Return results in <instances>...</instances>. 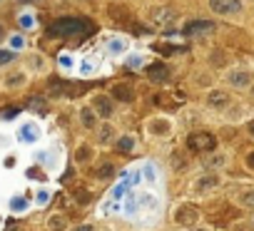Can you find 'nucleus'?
Listing matches in <instances>:
<instances>
[{
    "label": "nucleus",
    "mask_w": 254,
    "mask_h": 231,
    "mask_svg": "<svg viewBox=\"0 0 254 231\" xmlns=\"http://www.w3.org/2000/svg\"><path fill=\"white\" fill-rule=\"evenodd\" d=\"M209 8L217 15H234L242 10V3L239 0H209Z\"/></svg>",
    "instance_id": "nucleus-5"
},
{
    "label": "nucleus",
    "mask_w": 254,
    "mask_h": 231,
    "mask_svg": "<svg viewBox=\"0 0 254 231\" xmlns=\"http://www.w3.org/2000/svg\"><path fill=\"white\" fill-rule=\"evenodd\" d=\"M174 18H177V10L167 8V5L150 10V23H155V25H169V23H174Z\"/></svg>",
    "instance_id": "nucleus-4"
},
{
    "label": "nucleus",
    "mask_w": 254,
    "mask_h": 231,
    "mask_svg": "<svg viewBox=\"0 0 254 231\" xmlns=\"http://www.w3.org/2000/svg\"><path fill=\"white\" fill-rule=\"evenodd\" d=\"M187 147L197 154H204V152H212L217 147V137L209 134V132H192L187 137Z\"/></svg>",
    "instance_id": "nucleus-2"
},
{
    "label": "nucleus",
    "mask_w": 254,
    "mask_h": 231,
    "mask_svg": "<svg viewBox=\"0 0 254 231\" xmlns=\"http://www.w3.org/2000/svg\"><path fill=\"white\" fill-rule=\"evenodd\" d=\"M172 167L174 169H182L185 167V157H182V154H172Z\"/></svg>",
    "instance_id": "nucleus-23"
},
{
    "label": "nucleus",
    "mask_w": 254,
    "mask_h": 231,
    "mask_svg": "<svg viewBox=\"0 0 254 231\" xmlns=\"http://www.w3.org/2000/svg\"><path fill=\"white\" fill-rule=\"evenodd\" d=\"M113 97H115L117 102H132V100H135V90L122 82V85H115V87H113Z\"/></svg>",
    "instance_id": "nucleus-12"
},
{
    "label": "nucleus",
    "mask_w": 254,
    "mask_h": 231,
    "mask_svg": "<svg viewBox=\"0 0 254 231\" xmlns=\"http://www.w3.org/2000/svg\"><path fill=\"white\" fill-rule=\"evenodd\" d=\"M97 177H100V179H107V177H113V164H102V167L97 169Z\"/></svg>",
    "instance_id": "nucleus-22"
},
{
    "label": "nucleus",
    "mask_w": 254,
    "mask_h": 231,
    "mask_svg": "<svg viewBox=\"0 0 254 231\" xmlns=\"http://www.w3.org/2000/svg\"><path fill=\"white\" fill-rule=\"evenodd\" d=\"M113 134H115L113 125H102V127H100V134H97V139L105 144V142H110V139H113Z\"/></svg>",
    "instance_id": "nucleus-16"
},
{
    "label": "nucleus",
    "mask_w": 254,
    "mask_h": 231,
    "mask_svg": "<svg viewBox=\"0 0 254 231\" xmlns=\"http://www.w3.org/2000/svg\"><path fill=\"white\" fill-rule=\"evenodd\" d=\"M239 204H244V206H254V189L242 191V194H239Z\"/></svg>",
    "instance_id": "nucleus-18"
},
{
    "label": "nucleus",
    "mask_w": 254,
    "mask_h": 231,
    "mask_svg": "<svg viewBox=\"0 0 254 231\" xmlns=\"http://www.w3.org/2000/svg\"><path fill=\"white\" fill-rule=\"evenodd\" d=\"M127 62H130V67H140V62H142V60H140V57H130Z\"/></svg>",
    "instance_id": "nucleus-29"
},
{
    "label": "nucleus",
    "mask_w": 254,
    "mask_h": 231,
    "mask_svg": "<svg viewBox=\"0 0 254 231\" xmlns=\"http://www.w3.org/2000/svg\"><path fill=\"white\" fill-rule=\"evenodd\" d=\"M80 120H83L85 127H95V112L92 109H83L80 112Z\"/></svg>",
    "instance_id": "nucleus-17"
},
{
    "label": "nucleus",
    "mask_w": 254,
    "mask_h": 231,
    "mask_svg": "<svg viewBox=\"0 0 254 231\" xmlns=\"http://www.w3.org/2000/svg\"><path fill=\"white\" fill-rule=\"evenodd\" d=\"M85 157H90V152H87V149H80V152H78V159H85Z\"/></svg>",
    "instance_id": "nucleus-31"
},
{
    "label": "nucleus",
    "mask_w": 254,
    "mask_h": 231,
    "mask_svg": "<svg viewBox=\"0 0 254 231\" xmlns=\"http://www.w3.org/2000/svg\"><path fill=\"white\" fill-rule=\"evenodd\" d=\"M23 206H25L23 199H15V202H13V209H23Z\"/></svg>",
    "instance_id": "nucleus-32"
},
{
    "label": "nucleus",
    "mask_w": 254,
    "mask_h": 231,
    "mask_svg": "<svg viewBox=\"0 0 254 231\" xmlns=\"http://www.w3.org/2000/svg\"><path fill=\"white\" fill-rule=\"evenodd\" d=\"M247 129H249V134H252V137H254V120H252V122H249V125H247Z\"/></svg>",
    "instance_id": "nucleus-33"
},
{
    "label": "nucleus",
    "mask_w": 254,
    "mask_h": 231,
    "mask_svg": "<svg viewBox=\"0 0 254 231\" xmlns=\"http://www.w3.org/2000/svg\"><path fill=\"white\" fill-rule=\"evenodd\" d=\"M227 82L232 85V87H247L249 82H252V75L249 72H244V70H232L229 75H227Z\"/></svg>",
    "instance_id": "nucleus-9"
},
{
    "label": "nucleus",
    "mask_w": 254,
    "mask_h": 231,
    "mask_svg": "<svg viewBox=\"0 0 254 231\" xmlns=\"http://www.w3.org/2000/svg\"><path fill=\"white\" fill-rule=\"evenodd\" d=\"M204 164H207L209 169H214V167H222V164H225V157H222V154H217V157H209Z\"/></svg>",
    "instance_id": "nucleus-20"
},
{
    "label": "nucleus",
    "mask_w": 254,
    "mask_h": 231,
    "mask_svg": "<svg viewBox=\"0 0 254 231\" xmlns=\"http://www.w3.org/2000/svg\"><path fill=\"white\" fill-rule=\"evenodd\" d=\"M207 104L214 107V109H225V107L229 104V95L222 92V90H214V92L207 95Z\"/></svg>",
    "instance_id": "nucleus-11"
},
{
    "label": "nucleus",
    "mask_w": 254,
    "mask_h": 231,
    "mask_svg": "<svg viewBox=\"0 0 254 231\" xmlns=\"http://www.w3.org/2000/svg\"><path fill=\"white\" fill-rule=\"evenodd\" d=\"M107 15H110L115 23H120V25H127V27L137 30V27L132 25V23H135V20H132V15H130V13L122 8V5H110V8H107Z\"/></svg>",
    "instance_id": "nucleus-6"
},
{
    "label": "nucleus",
    "mask_w": 254,
    "mask_h": 231,
    "mask_svg": "<svg viewBox=\"0 0 254 231\" xmlns=\"http://www.w3.org/2000/svg\"><path fill=\"white\" fill-rule=\"evenodd\" d=\"M150 132H152V134H167V132H169L167 120H155V122L150 125Z\"/></svg>",
    "instance_id": "nucleus-15"
},
{
    "label": "nucleus",
    "mask_w": 254,
    "mask_h": 231,
    "mask_svg": "<svg viewBox=\"0 0 254 231\" xmlns=\"http://www.w3.org/2000/svg\"><path fill=\"white\" fill-rule=\"evenodd\" d=\"M132 147H135V139H132V137H122V139L117 142V149H120V152H130Z\"/></svg>",
    "instance_id": "nucleus-19"
},
{
    "label": "nucleus",
    "mask_w": 254,
    "mask_h": 231,
    "mask_svg": "<svg viewBox=\"0 0 254 231\" xmlns=\"http://www.w3.org/2000/svg\"><path fill=\"white\" fill-rule=\"evenodd\" d=\"M92 32H95V23L87 18H57L48 27L50 37H75V40H85Z\"/></svg>",
    "instance_id": "nucleus-1"
},
{
    "label": "nucleus",
    "mask_w": 254,
    "mask_h": 231,
    "mask_svg": "<svg viewBox=\"0 0 254 231\" xmlns=\"http://www.w3.org/2000/svg\"><path fill=\"white\" fill-rule=\"evenodd\" d=\"M10 45H13V48H23V37H18V35H15Z\"/></svg>",
    "instance_id": "nucleus-26"
},
{
    "label": "nucleus",
    "mask_w": 254,
    "mask_h": 231,
    "mask_svg": "<svg viewBox=\"0 0 254 231\" xmlns=\"http://www.w3.org/2000/svg\"><path fill=\"white\" fill-rule=\"evenodd\" d=\"M0 37H3V27H0Z\"/></svg>",
    "instance_id": "nucleus-37"
},
{
    "label": "nucleus",
    "mask_w": 254,
    "mask_h": 231,
    "mask_svg": "<svg viewBox=\"0 0 254 231\" xmlns=\"http://www.w3.org/2000/svg\"><path fill=\"white\" fill-rule=\"evenodd\" d=\"M20 3H35V0H20Z\"/></svg>",
    "instance_id": "nucleus-35"
},
{
    "label": "nucleus",
    "mask_w": 254,
    "mask_h": 231,
    "mask_svg": "<svg viewBox=\"0 0 254 231\" xmlns=\"http://www.w3.org/2000/svg\"><path fill=\"white\" fill-rule=\"evenodd\" d=\"M20 25H23V27H32V18H28V15H25V18L20 20Z\"/></svg>",
    "instance_id": "nucleus-25"
},
{
    "label": "nucleus",
    "mask_w": 254,
    "mask_h": 231,
    "mask_svg": "<svg viewBox=\"0 0 254 231\" xmlns=\"http://www.w3.org/2000/svg\"><path fill=\"white\" fill-rule=\"evenodd\" d=\"M147 77L152 82H167L169 80V70H167L165 62H155V65L147 67Z\"/></svg>",
    "instance_id": "nucleus-7"
},
{
    "label": "nucleus",
    "mask_w": 254,
    "mask_h": 231,
    "mask_svg": "<svg viewBox=\"0 0 254 231\" xmlns=\"http://www.w3.org/2000/svg\"><path fill=\"white\" fill-rule=\"evenodd\" d=\"M40 65H43L40 57H30V67H40Z\"/></svg>",
    "instance_id": "nucleus-27"
},
{
    "label": "nucleus",
    "mask_w": 254,
    "mask_h": 231,
    "mask_svg": "<svg viewBox=\"0 0 254 231\" xmlns=\"http://www.w3.org/2000/svg\"><path fill=\"white\" fill-rule=\"evenodd\" d=\"M190 231H204V229H190Z\"/></svg>",
    "instance_id": "nucleus-36"
},
{
    "label": "nucleus",
    "mask_w": 254,
    "mask_h": 231,
    "mask_svg": "<svg viewBox=\"0 0 254 231\" xmlns=\"http://www.w3.org/2000/svg\"><path fill=\"white\" fill-rule=\"evenodd\" d=\"M247 167H249V169H254V152L247 157Z\"/></svg>",
    "instance_id": "nucleus-30"
},
{
    "label": "nucleus",
    "mask_w": 254,
    "mask_h": 231,
    "mask_svg": "<svg viewBox=\"0 0 254 231\" xmlns=\"http://www.w3.org/2000/svg\"><path fill=\"white\" fill-rule=\"evenodd\" d=\"M252 97H254V90H252Z\"/></svg>",
    "instance_id": "nucleus-38"
},
{
    "label": "nucleus",
    "mask_w": 254,
    "mask_h": 231,
    "mask_svg": "<svg viewBox=\"0 0 254 231\" xmlns=\"http://www.w3.org/2000/svg\"><path fill=\"white\" fill-rule=\"evenodd\" d=\"M122 48H125L122 40H113V50H122Z\"/></svg>",
    "instance_id": "nucleus-28"
},
{
    "label": "nucleus",
    "mask_w": 254,
    "mask_h": 231,
    "mask_svg": "<svg viewBox=\"0 0 254 231\" xmlns=\"http://www.w3.org/2000/svg\"><path fill=\"white\" fill-rule=\"evenodd\" d=\"M92 112H97L100 117H110V114H113V102H110V97L97 95V97L92 100Z\"/></svg>",
    "instance_id": "nucleus-8"
},
{
    "label": "nucleus",
    "mask_w": 254,
    "mask_h": 231,
    "mask_svg": "<svg viewBox=\"0 0 254 231\" xmlns=\"http://www.w3.org/2000/svg\"><path fill=\"white\" fill-rule=\"evenodd\" d=\"M214 30V23L209 20H192L185 25V35H199V32H212Z\"/></svg>",
    "instance_id": "nucleus-10"
},
{
    "label": "nucleus",
    "mask_w": 254,
    "mask_h": 231,
    "mask_svg": "<svg viewBox=\"0 0 254 231\" xmlns=\"http://www.w3.org/2000/svg\"><path fill=\"white\" fill-rule=\"evenodd\" d=\"M75 231H92V226H80V229H75Z\"/></svg>",
    "instance_id": "nucleus-34"
},
{
    "label": "nucleus",
    "mask_w": 254,
    "mask_h": 231,
    "mask_svg": "<svg viewBox=\"0 0 254 231\" xmlns=\"http://www.w3.org/2000/svg\"><path fill=\"white\" fill-rule=\"evenodd\" d=\"M197 219H199V211H197V206H192V204H182V206L174 211V221H177L179 226H192V224H197Z\"/></svg>",
    "instance_id": "nucleus-3"
},
{
    "label": "nucleus",
    "mask_w": 254,
    "mask_h": 231,
    "mask_svg": "<svg viewBox=\"0 0 254 231\" xmlns=\"http://www.w3.org/2000/svg\"><path fill=\"white\" fill-rule=\"evenodd\" d=\"M25 82V75H13V77H8V87H20Z\"/></svg>",
    "instance_id": "nucleus-21"
},
{
    "label": "nucleus",
    "mask_w": 254,
    "mask_h": 231,
    "mask_svg": "<svg viewBox=\"0 0 254 231\" xmlns=\"http://www.w3.org/2000/svg\"><path fill=\"white\" fill-rule=\"evenodd\" d=\"M13 60V52H8V50H0V65H5V62H10Z\"/></svg>",
    "instance_id": "nucleus-24"
},
{
    "label": "nucleus",
    "mask_w": 254,
    "mask_h": 231,
    "mask_svg": "<svg viewBox=\"0 0 254 231\" xmlns=\"http://www.w3.org/2000/svg\"><path fill=\"white\" fill-rule=\"evenodd\" d=\"M48 226H50L53 231H65V229H67V219H65L62 214H53V216L48 219Z\"/></svg>",
    "instance_id": "nucleus-14"
},
{
    "label": "nucleus",
    "mask_w": 254,
    "mask_h": 231,
    "mask_svg": "<svg viewBox=\"0 0 254 231\" xmlns=\"http://www.w3.org/2000/svg\"><path fill=\"white\" fill-rule=\"evenodd\" d=\"M214 186H220V177H217V174H207V177H202L197 181V191H209Z\"/></svg>",
    "instance_id": "nucleus-13"
}]
</instances>
